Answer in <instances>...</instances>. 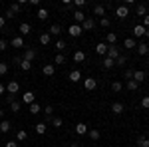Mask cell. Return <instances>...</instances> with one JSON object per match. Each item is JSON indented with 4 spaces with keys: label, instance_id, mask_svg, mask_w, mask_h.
<instances>
[{
    "label": "cell",
    "instance_id": "1",
    "mask_svg": "<svg viewBox=\"0 0 149 147\" xmlns=\"http://www.w3.org/2000/svg\"><path fill=\"white\" fill-rule=\"evenodd\" d=\"M6 91H8L10 95H14V93H18V91H20V84H18L16 79H10V82L6 84Z\"/></svg>",
    "mask_w": 149,
    "mask_h": 147
},
{
    "label": "cell",
    "instance_id": "2",
    "mask_svg": "<svg viewBox=\"0 0 149 147\" xmlns=\"http://www.w3.org/2000/svg\"><path fill=\"white\" fill-rule=\"evenodd\" d=\"M68 34L72 36V38H78V36L84 34V30H81V26H80V24H72V26L68 28Z\"/></svg>",
    "mask_w": 149,
    "mask_h": 147
},
{
    "label": "cell",
    "instance_id": "3",
    "mask_svg": "<svg viewBox=\"0 0 149 147\" xmlns=\"http://www.w3.org/2000/svg\"><path fill=\"white\" fill-rule=\"evenodd\" d=\"M84 88H86L88 91H93L95 88H97V79L95 78H86L84 79Z\"/></svg>",
    "mask_w": 149,
    "mask_h": 147
},
{
    "label": "cell",
    "instance_id": "4",
    "mask_svg": "<svg viewBox=\"0 0 149 147\" xmlns=\"http://www.w3.org/2000/svg\"><path fill=\"white\" fill-rule=\"evenodd\" d=\"M115 16H117V18H121V20H123V18H127V16H129V8H127L125 4H123V6H117Z\"/></svg>",
    "mask_w": 149,
    "mask_h": 147
},
{
    "label": "cell",
    "instance_id": "5",
    "mask_svg": "<svg viewBox=\"0 0 149 147\" xmlns=\"http://www.w3.org/2000/svg\"><path fill=\"white\" fill-rule=\"evenodd\" d=\"M105 56L111 58V60H117V58L121 56V54H119V48H117V46H109V48H107V54H105Z\"/></svg>",
    "mask_w": 149,
    "mask_h": 147
},
{
    "label": "cell",
    "instance_id": "6",
    "mask_svg": "<svg viewBox=\"0 0 149 147\" xmlns=\"http://www.w3.org/2000/svg\"><path fill=\"white\" fill-rule=\"evenodd\" d=\"M42 74L48 76V78H52V76L56 74V66H54V64H46V66L42 68Z\"/></svg>",
    "mask_w": 149,
    "mask_h": 147
},
{
    "label": "cell",
    "instance_id": "7",
    "mask_svg": "<svg viewBox=\"0 0 149 147\" xmlns=\"http://www.w3.org/2000/svg\"><path fill=\"white\" fill-rule=\"evenodd\" d=\"M123 109H125V107H123V103H121V102H113V103H111V113H115V115H121Z\"/></svg>",
    "mask_w": 149,
    "mask_h": 147
},
{
    "label": "cell",
    "instance_id": "8",
    "mask_svg": "<svg viewBox=\"0 0 149 147\" xmlns=\"http://www.w3.org/2000/svg\"><path fill=\"white\" fill-rule=\"evenodd\" d=\"M145 78H147V74H145L143 70H135V72H133V82H137V84H141V82H143Z\"/></svg>",
    "mask_w": 149,
    "mask_h": 147
},
{
    "label": "cell",
    "instance_id": "9",
    "mask_svg": "<svg viewBox=\"0 0 149 147\" xmlns=\"http://www.w3.org/2000/svg\"><path fill=\"white\" fill-rule=\"evenodd\" d=\"M107 48H109V46L105 44V42H100V44H95V52H97L100 56H105V54H107Z\"/></svg>",
    "mask_w": 149,
    "mask_h": 147
},
{
    "label": "cell",
    "instance_id": "10",
    "mask_svg": "<svg viewBox=\"0 0 149 147\" xmlns=\"http://www.w3.org/2000/svg\"><path fill=\"white\" fill-rule=\"evenodd\" d=\"M115 42H117V34H115V32H107V36H105V44L107 46H115Z\"/></svg>",
    "mask_w": 149,
    "mask_h": 147
},
{
    "label": "cell",
    "instance_id": "11",
    "mask_svg": "<svg viewBox=\"0 0 149 147\" xmlns=\"http://www.w3.org/2000/svg\"><path fill=\"white\" fill-rule=\"evenodd\" d=\"M68 78H70V82H74V84H76V82H80V79H81V72H80V70H72Z\"/></svg>",
    "mask_w": 149,
    "mask_h": 147
},
{
    "label": "cell",
    "instance_id": "12",
    "mask_svg": "<svg viewBox=\"0 0 149 147\" xmlns=\"http://www.w3.org/2000/svg\"><path fill=\"white\" fill-rule=\"evenodd\" d=\"M135 14H137L139 18L147 16V6H145V4H137V6H135Z\"/></svg>",
    "mask_w": 149,
    "mask_h": 147
},
{
    "label": "cell",
    "instance_id": "13",
    "mask_svg": "<svg viewBox=\"0 0 149 147\" xmlns=\"http://www.w3.org/2000/svg\"><path fill=\"white\" fill-rule=\"evenodd\" d=\"M10 44H12V48H24V38L22 36H14Z\"/></svg>",
    "mask_w": 149,
    "mask_h": 147
},
{
    "label": "cell",
    "instance_id": "14",
    "mask_svg": "<svg viewBox=\"0 0 149 147\" xmlns=\"http://www.w3.org/2000/svg\"><path fill=\"white\" fill-rule=\"evenodd\" d=\"M18 30H20V34H22V36H28L30 32H32V26H30L28 22H22V24H20V28H18Z\"/></svg>",
    "mask_w": 149,
    "mask_h": 147
},
{
    "label": "cell",
    "instance_id": "15",
    "mask_svg": "<svg viewBox=\"0 0 149 147\" xmlns=\"http://www.w3.org/2000/svg\"><path fill=\"white\" fill-rule=\"evenodd\" d=\"M133 36H135V38H143V36H145V28H143L141 24L133 26Z\"/></svg>",
    "mask_w": 149,
    "mask_h": 147
},
{
    "label": "cell",
    "instance_id": "16",
    "mask_svg": "<svg viewBox=\"0 0 149 147\" xmlns=\"http://www.w3.org/2000/svg\"><path fill=\"white\" fill-rule=\"evenodd\" d=\"M74 20H76V24H80V26H81L84 20H86V14H84L81 10H76V12H74Z\"/></svg>",
    "mask_w": 149,
    "mask_h": 147
},
{
    "label": "cell",
    "instance_id": "17",
    "mask_svg": "<svg viewBox=\"0 0 149 147\" xmlns=\"http://www.w3.org/2000/svg\"><path fill=\"white\" fill-rule=\"evenodd\" d=\"M34 98H36V95L32 93V91H24V93H22V102L24 103H34Z\"/></svg>",
    "mask_w": 149,
    "mask_h": 147
},
{
    "label": "cell",
    "instance_id": "18",
    "mask_svg": "<svg viewBox=\"0 0 149 147\" xmlns=\"http://www.w3.org/2000/svg\"><path fill=\"white\" fill-rule=\"evenodd\" d=\"M74 62H78V64H81V62H86V52H81V50H78V52H74Z\"/></svg>",
    "mask_w": 149,
    "mask_h": 147
},
{
    "label": "cell",
    "instance_id": "19",
    "mask_svg": "<svg viewBox=\"0 0 149 147\" xmlns=\"http://www.w3.org/2000/svg\"><path fill=\"white\" fill-rule=\"evenodd\" d=\"M88 129H90V127H88L86 123H78V125H76V133H78V135H86Z\"/></svg>",
    "mask_w": 149,
    "mask_h": 147
},
{
    "label": "cell",
    "instance_id": "20",
    "mask_svg": "<svg viewBox=\"0 0 149 147\" xmlns=\"http://www.w3.org/2000/svg\"><path fill=\"white\" fill-rule=\"evenodd\" d=\"M48 34H50V36H60V34H62V26H60V24H54V26L48 30Z\"/></svg>",
    "mask_w": 149,
    "mask_h": 147
},
{
    "label": "cell",
    "instance_id": "21",
    "mask_svg": "<svg viewBox=\"0 0 149 147\" xmlns=\"http://www.w3.org/2000/svg\"><path fill=\"white\" fill-rule=\"evenodd\" d=\"M137 54H139V56H147V54H149V46L141 42V44L137 46Z\"/></svg>",
    "mask_w": 149,
    "mask_h": 147
},
{
    "label": "cell",
    "instance_id": "22",
    "mask_svg": "<svg viewBox=\"0 0 149 147\" xmlns=\"http://www.w3.org/2000/svg\"><path fill=\"white\" fill-rule=\"evenodd\" d=\"M10 129H12L10 121H6V119H2V121H0V131H2V133H8Z\"/></svg>",
    "mask_w": 149,
    "mask_h": 147
},
{
    "label": "cell",
    "instance_id": "23",
    "mask_svg": "<svg viewBox=\"0 0 149 147\" xmlns=\"http://www.w3.org/2000/svg\"><path fill=\"white\" fill-rule=\"evenodd\" d=\"M50 42H52V36L48 34V32H44V34H40V44H42V46H48Z\"/></svg>",
    "mask_w": 149,
    "mask_h": 147
},
{
    "label": "cell",
    "instance_id": "24",
    "mask_svg": "<svg viewBox=\"0 0 149 147\" xmlns=\"http://www.w3.org/2000/svg\"><path fill=\"white\" fill-rule=\"evenodd\" d=\"M93 14H95V16H103V14H105V6H103V4H95V6H93Z\"/></svg>",
    "mask_w": 149,
    "mask_h": 147
},
{
    "label": "cell",
    "instance_id": "25",
    "mask_svg": "<svg viewBox=\"0 0 149 147\" xmlns=\"http://www.w3.org/2000/svg\"><path fill=\"white\" fill-rule=\"evenodd\" d=\"M102 64H103V68H105V70H109V68H113V66H115V60H111V58H107V56H105Z\"/></svg>",
    "mask_w": 149,
    "mask_h": 147
},
{
    "label": "cell",
    "instance_id": "26",
    "mask_svg": "<svg viewBox=\"0 0 149 147\" xmlns=\"http://www.w3.org/2000/svg\"><path fill=\"white\" fill-rule=\"evenodd\" d=\"M48 129V125L44 123V121H40V123H36V133H40V135H44Z\"/></svg>",
    "mask_w": 149,
    "mask_h": 147
},
{
    "label": "cell",
    "instance_id": "27",
    "mask_svg": "<svg viewBox=\"0 0 149 147\" xmlns=\"http://www.w3.org/2000/svg\"><path fill=\"white\" fill-rule=\"evenodd\" d=\"M123 46H125L127 50H129V48H137V42H135V38H125Z\"/></svg>",
    "mask_w": 149,
    "mask_h": 147
},
{
    "label": "cell",
    "instance_id": "28",
    "mask_svg": "<svg viewBox=\"0 0 149 147\" xmlns=\"http://www.w3.org/2000/svg\"><path fill=\"white\" fill-rule=\"evenodd\" d=\"M92 28H93V20L92 18H86L84 24H81V30H92Z\"/></svg>",
    "mask_w": 149,
    "mask_h": 147
},
{
    "label": "cell",
    "instance_id": "29",
    "mask_svg": "<svg viewBox=\"0 0 149 147\" xmlns=\"http://www.w3.org/2000/svg\"><path fill=\"white\" fill-rule=\"evenodd\" d=\"M88 135L92 137L93 141H97V139H100V135H102V133H100V129H88Z\"/></svg>",
    "mask_w": 149,
    "mask_h": 147
},
{
    "label": "cell",
    "instance_id": "30",
    "mask_svg": "<svg viewBox=\"0 0 149 147\" xmlns=\"http://www.w3.org/2000/svg\"><path fill=\"white\" fill-rule=\"evenodd\" d=\"M22 58H24V60H28V62H32V60L36 58V52H34V50H26Z\"/></svg>",
    "mask_w": 149,
    "mask_h": 147
},
{
    "label": "cell",
    "instance_id": "31",
    "mask_svg": "<svg viewBox=\"0 0 149 147\" xmlns=\"http://www.w3.org/2000/svg\"><path fill=\"white\" fill-rule=\"evenodd\" d=\"M36 16H38L40 20H46V18H48V10H46V8H38Z\"/></svg>",
    "mask_w": 149,
    "mask_h": 147
},
{
    "label": "cell",
    "instance_id": "32",
    "mask_svg": "<svg viewBox=\"0 0 149 147\" xmlns=\"http://www.w3.org/2000/svg\"><path fill=\"white\" fill-rule=\"evenodd\" d=\"M121 90H123L121 82H111V91H115V93H119Z\"/></svg>",
    "mask_w": 149,
    "mask_h": 147
},
{
    "label": "cell",
    "instance_id": "33",
    "mask_svg": "<svg viewBox=\"0 0 149 147\" xmlns=\"http://www.w3.org/2000/svg\"><path fill=\"white\" fill-rule=\"evenodd\" d=\"M20 68H22L24 72L32 70V62H28V60H24V58H22V62H20Z\"/></svg>",
    "mask_w": 149,
    "mask_h": 147
},
{
    "label": "cell",
    "instance_id": "34",
    "mask_svg": "<svg viewBox=\"0 0 149 147\" xmlns=\"http://www.w3.org/2000/svg\"><path fill=\"white\" fill-rule=\"evenodd\" d=\"M20 107H22V103H20V102H16V100H14V102L10 103V109H12L14 113H18V111H20Z\"/></svg>",
    "mask_w": 149,
    "mask_h": 147
},
{
    "label": "cell",
    "instance_id": "35",
    "mask_svg": "<svg viewBox=\"0 0 149 147\" xmlns=\"http://www.w3.org/2000/svg\"><path fill=\"white\" fill-rule=\"evenodd\" d=\"M137 88H139L137 82H133V79H129V82H127V90H129V91H135Z\"/></svg>",
    "mask_w": 149,
    "mask_h": 147
},
{
    "label": "cell",
    "instance_id": "36",
    "mask_svg": "<svg viewBox=\"0 0 149 147\" xmlns=\"http://www.w3.org/2000/svg\"><path fill=\"white\" fill-rule=\"evenodd\" d=\"M10 10L14 12V14H18V12L22 10V2H14V4L10 6Z\"/></svg>",
    "mask_w": 149,
    "mask_h": 147
},
{
    "label": "cell",
    "instance_id": "37",
    "mask_svg": "<svg viewBox=\"0 0 149 147\" xmlns=\"http://www.w3.org/2000/svg\"><path fill=\"white\" fill-rule=\"evenodd\" d=\"M56 50L62 54V52L66 50V42H64V40H58V42H56Z\"/></svg>",
    "mask_w": 149,
    "mask_h": 147
},
{
    "label": "cell",
    "instance_id": "38",
    "mask_svg": "<svg viewBox=\"0 0 149 147\" xmlns=\"http://www.w3.org/2000/svg\"><path fill=\"white\" fill-rule=\"evenodd\" d=\"M26 137H28V133H26L24 129H20V131L16 133V139H18V141H26Z\"/></svg>",
    "mask_w": 149,
    "mask_h": 147
},
{
    "label": "cell",
    "instance_id": "39",
    "mask_svg": "<svg viewBox=\"0 0 149 147\" xmlns=\"http://www.w3.org/2000/svg\"><path fill=\"white\" fill-rule=\"evenodd\" d=\"M30 113H32V115H36V113H40V105H38V103H30Z\"/></svg>",
    "mask_w": 149,
    "mask_h": 147
},
{
    "label": "cell",
    "instance_id": "40",
    "mask_svg": "<svg viewBox=\"0 0 149 147\" xmlns=\"http://www.w3.org/2000/svg\"><path fill=\"white\" fill-rule=\"evenodd\" d=\"M54 64H62V66H64V64H66V58H64V54H58V56L54 58Z\"/></svg>",
    "mask_w": 149,
    "mask_h": 147
},
{
    "label": "cell",
    "instance_id": "41",
    "mask_svg": "<svg viewBox=\"0 0 149 147\" xmlns=\"http://www.w3.org/2000/svg\"><path fill=\"white\" fill-rule=\"evenodd\" d=\"M52 125H54V127H62V125H64V119H62V117H54V119H52Z\"/></svg>",
    "mask_w": 149,
    "mask_h": 147
},
{
    "label": "cell",
    "instance_id": "42",
    "mask_svg": "<svg viewBox=\"0 0 149 147\" xmlns=\"http://www.w3.org/2000/svg\"><path fill=\"white\" fill-rule=\"evenodd\" d=\"M137 145H139V147H149V139H147V137H139Z\"/></svg>",
    "mask_w": 149,
    "mask_h": 147
},
{
    "label": "cell",
    "instance_id": "43",
    "mask_svg": "<svg viewBox=\"0 0 149 147\" xmlns=\"http://www.w3.org/2000/svg\"><path fill=\"white\" fill-rule=\"evenodd\" d=\"M4 74H8V64L0 62V76H4Z\"/></svg>",
    "mask_w": 149,
    "mask_h": 147
},
{
    "label": "cell",
    "instance_id": "44",
    "mask_svg": "<svg viewBox=\"0 0 149 147\" xmlns=\"http://www.w3.org/2000/svg\"><path fill=\"white\" fill-rule=\"evenodd\" d=\"M44 113H46V119H50V117H52V113H54V107H52V105H46Z\"/></svg>",
    "mask_w": 149,
    "mask_h": 147
},
{
    "label": "cell",
    "instance_id": "45",
    "mask_svg": "<svg viewBox=\"0 0 149 147\" xmlns=\"http://www.w3.org/2000/svg\"><path fill=\"white\" fill-rule=\"evenodd\" d=\"M74 6H76L78 10H81V8L86 6V0H74Z\"/></svg>",
    "mask_w": 149,
    "mask_h": 147
},
{
    "label": "cell",
    "instance_id": "46",
    "mask_svg": "<svg viewBox=\"0 0 149 147\" xmlns=\"http://www.w3.org/2000/svg\"><path fill=\"white\" fill-rule=\"evenodd\" d=\"M115 64H117V66H123V64H127V58L125 56H119L117 60H115Z\"/></svg>",
    "mask_w": 149,
    "mask_h": 147
},
{
    "label": "cell",
    "instance_id": "47",
    "mask_svg": "<svg viewBox=\"0 0 149 147\" xmlns=\"http://www.w3.org/2000/svg\"><path fill=\"white\" fill-rule=\"evenodd\" d=\"M141 107H143V109H149V98H147V95L141 100Z\"/></svg>",
    "mask_w": 149,
    "mask_h": 147
},
{
    "label": "cell",
    "instance_id": "48",
    "mask_svg": "<svg viewBox=\"0 0 149 147\" xmlns=\"http://www.w3.org/2000/svg\"><path fill=\"white\" fill-rule=\"evenodd\" d=\"M125 79H127V82H129V79H133V70H129V68L125 70Z\"/></svg>",
    "mask_w": 149,
    "mask_h": 147
},
{
    "label": "cell",
    "instance_id": "49",
    "mask_svg": "<svg viewBox=\"0 0 149 147\" xmlns=\"http://www.w3.org/2000/svg\"><path fill=\"white\" fill-rule=\"evenodd\" d=\"M100 24H102L103 28H107V26H109V18H105V16H103L102 20H100Z\"/></svg>",
    "mask_w": 149,
    "mask_h": 147
},
{
    "label": "cell",
    "instance_id": "50",
    "mask_svg": "<svg viewBox=\"0 0 149 147\" xmlns=\"http://www.w3.org/2000/svg\"><path fill=\"white\" fill-rule=\"evenodd\" d=\"M6 48H8V42L6 40H0V52H4Z\"/></svg>",
    "mask_w": 149,
    "mask_h": 147
},
{
    "label": "cell",
    "instance_id": "51",
    "mask_svg": "<svg viewBox=\"0 0 149 147\" xmlns=\"http://www.w3.org/2000/svg\"><path fill=\"white\" fill-rule=\"evenodd\" d=\"M4 18H16V14H14V12L8 8V10H6V14H4Z\"/></svg>",
    "mask_w": 149,
    "mask_h": 147
},
{
    "label": "cell",
    "instance_id": "52",
    "mask_svg": "<svg viewBox=\"0 0 149 147\" xmlns=\"http://www.w3.org/2000/svg\"><path fill=\"white\" fill-rule=\"evenodd\" d=\"M4 26H6V18H4V16H0V30H2Z\"/></svg>",
    "mask_w": 149,
    "mask_h": 147
},
{
    "label": "cell",
    "instance_id": "53",
    "mask_svg": "<svg viewBox=\"0 0 149 147\" xmlns=\"http://www.w3.org/2000/svg\"><path fill=\"white\" fill-rule=\"evenodd\" d=\"M6 147H18L16 141H6Z\"/></svg>",
    "mask_w": 149,
    "mask_h": 147
},
{
    "label": "cell",
    "instance_id": "54",
    "mask_svg": "<svg viewBox=\"0 0 149 147\" xmlns=\"http://www.w3.org/2000/svg\"><path fill=\"white\" fill-rule=\"evenodd\" d=\"M28 2H30L32 6H40V0H28Z\"/></svg>",
    "mask_w": 149,
    "mask_h": 147
},
{
    "label": "cell",
    "instance_id": "55",
    "mask_svg": "<svg viewBox=\"0 0 149 147\" xmlns=\"http://www.w3.org/2000/svg\"><path fill=\"white\" fill-rule=\"evenodd\" d=\"M4 91H6V86H4V84H0V95H2Z\"/></svg>",
    "mask_w": 149,
    "mask_h": 147
},
{
    "label": "cell",
    "instance_id": "56",
    "mask_svg": "<svg viewBox=\"0 0 149 147\" xmlns=\"http://www.w3.org/2000/svg\"><path fill=\"white\" fill-rule=\"evenodd\" d=\"M0 119H4V111L2 109H0Z\"/></svg>",
    "mask_w": 149,
    "mask_h": 147
},
{
    "label": "cell",
    "instance_id": "57",
    "mask_svg": "<svg viewBox=\"0 0 149 147\" xmlns=\"http://www.w3.org/2000/svg\"><path fill=\"white\" fill-rule=\"evenodd\" d=\"M70 147H80V145L78 143H70Z\"/></svg>",
    "mask_w": 149,
    "mask_h": 147
},
{
    "label": "cell",
    "instance_id": "58",
    "mask_svg": "<svg viewBox=\"0 0 149 147\" xmlns=\"http://www.w3.org/2000/svg\"><path fill=\"white\" fill-rule=\"evenodd\" d=\"M145 36H147V38H149V28H145Z\"/></svg>",
    "mask_w": 149,
    "mask_h": 147
},
{
    "label": "cell",
    "instance_id": "59",
    "mask_svg": "<svg viewBox=\"0 0 149 147\" xmlns=\"http://www.w3.org/2000/svg\"><path fill=\"white\" fill-rule=\"evenodd\" d=\"M52 147H56V145H52Z\"/></svg>",
    "mask_w": 149,
    "mask_h": 147
}]
</instances>
